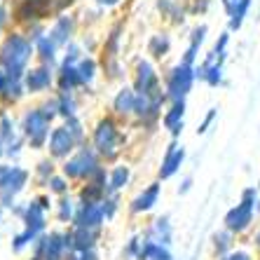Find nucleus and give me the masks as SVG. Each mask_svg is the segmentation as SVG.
<instances>
[{
  "mask_svg": "<svg viewBox=\"0 0 260 260\" xmlns=\"http://www.w3.org/2000/svg\"><path fill=\"white\" fill-rule=\"evenodd\" d=\"M36 63V45L21 28H12L0 38V73L12 80H24Z\"/></svg>",
  "mask_w": 260,
  "mask_h": 260,
  "instance_id": "1",
  "label": "nucleus"
},
{
  "mask_svg": "<svg viewBox=\"0 0 260 260\" xmlns=\"http://www.w3.org/2000/svg\"><path fill=\"white\" fill-rule=\"evenodd\" d=\"M89 143L101 155L103 162H117L120 152L127 145V132L122 129V120H117L110 113L96 117V122L89 129Z\"/></svg>",
  "mask_w": 260,
  "mask_h": 260,
  "instance_id": "2",
  "label": "nucleus"
},
{
  "mask_svg": "<svg viewBox=\"0 0 260 260\" xmlns=\"http://www.w3.org/2000/svg\"><path fill=\"white\" fill-rule=\"evenodd\" d=\"M19 129H21V136L26 141V148H30V150H47V141L52 129H54V122L45 115L38 103H33V106H26L21 110Z\"/></svg>",
  "mask_w": 260,
  "mask_h": 260,
  "instance_id": "3",
  "label": "nucleus"
},
{
  "mask_svg": "<svg viewBox=\"0 0 260 260\" xmlns=\"http://www.w3.org/2000/svg\"><path fill=\"white\" fill-rule=\"evenodd\" d=\"M101 169H103V159H101V155L91 148V143L80 145L66 162H61V174L66 176L68 181L87 183L91 176H96Z\"/></svg>",
  "mask_w": 260,
  "mask_h": 260,
  "instance_id": "4",
  "label": "nucleus"
},
{
  "mask_svg": "<svg viewBox=\"0 0 260 260\" xmlns=\"http://www.w3.org/2000/svg\"><path fill=\"white\" fill-rule=\"evenodd\" d=\"M162 82L164 94L169 101H185L188 94L192 91L194 82H197V68L178 59L162 73Z\"/></svg>",
  "mask_w": 260,
  "mask_h": 260,
  "instance_id": "5",
  "label": "nucleus"
},
{
  "mask_svg": "<svg viewBox=\"0 0 260 260\" xmlns=\"http://www.w3.org/2000/svg\"><path fill=\"white\" fill-rule=\"evenodd\" d=\"M129 85L136 89V94H159V91H164L159 66L145 54L134 56L132 68H129Z\"/></svg>",
  "mask_w": 260,
  "mask_h": 260,
  "instance_id": "6",
  "label": "nucleus"
},
{
  "mask_svg": "<svg viewBox=\"0 0 260 260\" xmlns=\"http://www.w3.org/2000/svg\"><path fill=\"white\" fill-rule=\"evenodd\" d=\"M167 103H169V99H167L164 91H159V94H139L132 122L143 132H157V127H162V115Z\"/></svg>",
  "mask_w": 260,
  "mask_h": 260,
  "instance_id": "7",
  "label": "nucleus"
},
{
  "mask_svg": "<svg viewBox=\"0 0 260 260\" xmlns=\"http://www.w3.org/2000/svg\"><path fill=\"white\" fill-rule=\"evenodd\" d=\"M30 171L19 164L0 162V204L14 206V197L28 185Z\"/></svg>",
  "mask_w": 260,
  "mask_h": 260,
  "instance_id": "8",
  "label": "nucleus"
},
{
  "mask_svg": "<svg viewBox=\"0 0 260 260\" xmlns=\"http://www.w3.org/2000/svg\"><path fill=\"white\" fill-rule=\"evenodd\" d=\"M24 87L28 96H47L56 91V68L45 63H33L24 78Z\"/></svg>",
  "mask_w": 260,
  "mask_h": 260,
  "instance_id": "9",
  "label": "nucleus"
},
{
  "mask_svg": "<svg viewBox=\"0 0 260 260\" xmlns=\"http://www.w3.org/2000/svg\"><path fill=\"white\" fill-rule=\"evenodd\" d=\"M0 143L5 148V157L17 159L26 148V141L19 129V120H14L7 108H0Z\"/></svg>",
  "mask_w": 260,
  "mask_h": 260,
  "instance_id": "10",
  "label": "nucleus"
},
{
  "mask_svg": "<svg viewBox=\"0 0 260 260\" xmlns=\"http://www.w3.org/2000/svg\"><path fill=\"white\" fill-rule=\"evenodd\" d=\"M124 36H127V19L120 17L106 28V33H103L99 61L122 59V52H124Z\"/></svg>",
  "mask_w": 260,
  "mask_h": 260,
  "instance_id": "11",
  "label": "nucleus"
},
{
  "mask_svg": "<svg viewBox=\"0 0 260 260\" xmlns=\"http://www.w3.org/2000/svg\"><path fill=\"white\" fill-rule=\"evenodd\" d=\"M80 26H82V21H80L78 14L75 12H63V14H59V17H54L52 21H49L47 33H49V38L63 49L80 38Z\"/></svg>",
  "mask_w": 260,
  "mask_h": 260,
  "instance_id": "12",
  "label": "nucleus"
},
{
  "mask_svg": "<svg viewBox=\"0 0 260 260\" xmlns=\"http://www.w3.org/2000/svg\"><path fill=\"white\" fill-rule=\"evenodd\" d=\"M78 148H80V143L75 141V136L63 124H54V129L49 134V141H47L49 157L54 159V162H66Z\"/></svg>",
  "mask_w": 260,
  "mask_h": 260,
  "instance_id": "13",
  "label": "nucleus"
},
{
  "mask_svg": "<svg viewBox=\"0 0 260 260\" xmlns=\"http://www.w3.org/2000/svg\"><path fill=\"white\" fill-rule=\"evenodd\" d=\"M136 89H134L129 82H122L115 87L113 96H110V115H115L117 120L129 122L134 120V110H136Z\"/></svg>",
  "mask_w": 260,
  "mask_h": 260,
  "instance_id": "14",
  "label": "nucleus"
},
{
  "mask_svg": "<svg viewBox=\"0 0 260 260\" xmlns=\"http://www.w3.org/2000/svg\"><path fill=\"white\" fill-rule=\"evenodd\" d=\"M253 206H255V188H246L242 194V202L228 211L225 216V228L230 232H242L251 218H253Z\"/></svg>",
  "mask_w": 260,
  "mask_h": 260,
  "instance_id": "15",
  "label": "nucleus"
},
{
  "mask_svg": "<svg viewBox=\"0 0 260 260\" xmlns=\"http://www.w3.org/2000/svg\"><path fill=\"white\" fill-rule=\"evenodd\" d=\"M152 7H155V14L162 21H167L171 28L185 26L190 17V7L185 0H152Z\"/></svg>",
  "mask_w": 260,
  "mask_h": 260,
  "instance_id": "16",
  "label": "nucleus"
},
{
  "mask_svg": "<svg viewBox=\"0 0 260 260\" xmlns=\"http://www.w3.org/2000/svg\"><path fill=\"white\" fill-rule=\"evenodd\" d=\"M171 47H174L171 33L167 28H157V30H152L150 36H148V40H145V56L152 59L155 63H162L171 54Z\"/></svg>",
  "mask_w": 260,
  "mask_h": 260,
  "instance_id": "17",
  "label": "nucleus"
},
{
  "mask_svg": "<svg viewBox=\"0 0 260 260\" xmlns=\"http://www.w3.org/2000/svg\"><path fill=\"white\" fill-rule=\"evenodd\" d=\"M185 101H169L167 103V108H164V115H162V129L169 134L171 139H178L185 127Z\"/></svg>",
  "mask_w": 260,
  "mask_h": 260,
  "instance_id": "18",
  "label": "nucleus"
},
{
  "mask_svg": "<svg viewBox=\"0 0 260 260\" xmlns=\"http://www.w3.org/2000/svg\"><path fill=\"white\" fill-rule=\"evenodd\" d=\"M183 162H185V148L178 141H171L162 155V162H159V169H157L159 181H167V178L176 176V171L183 167Z\"/></svg>",
  "mask_w": 260,
  "mask_h": 260,
  "instance_id": "19",
  "label": "nucleus"
},
{
  "mask_svg": "<svg viewBox=\"0 0 260 260\" xmlns=\"http://www.w3.org/2000/svg\"><path fill=\"white\" fill-rule=\"evenodd\" d=\"M103 220H106V213H103L101 204H80L78 213L73 218L75 228H89V230L101 228Z\"/></svg>",
  "mask_w": 260,
  "mask_h": 260,
  "instance_id": "20",
  "label": "nucleus"
},
{
  "mask_svg": "<svg viewBox=\"0 0 260 260\" xmlns=\"http://www.w3.org/2000/svg\"><path fill=\"white\" fill-rule=\"evenodd\" d=\"M206 33H209L206 24H197V26H192V28H190L188 47L183 49L181 61H185V63H190V66H197V59H200V49H202V45H204V40H206Z\"/></svg>",
  "mask_w": 260,
  "mask_h": 260,
  "instance_id": "21",
  "label": "nucleus"
},
{
  "mask_svg": "<svg viewBox=\"0 0 260 260\" xmlns=\"http://www.w3.org/2000/svg\"><path fill=\"white\" fill-rule=\"evenodd\" d=\"M78 71H80V78H82V94H91L99 75H101V63H99V59L91 54H85L82 61L78 63Z\"/></svg>",
  "mask_w": 260,
  "mask_h": 260,
  "instance_id": "22",
  "label": "nucleus"
},
{
  "mask_svg": "<svg viewBox=\"0 0 260 260\" xmlns=\"http://www.w3.org/2000/svg\"><path fill=\"white\" fill-rule=\"evenodd\" d=\"M56 91H82V78L78 66H68V63L56 66Z\"/></svg>",
  "mask_w": 260,
  "mask_h": 260,
  "instance_id": "23",
  "label": "nucleus"
},
{
  "mask_svg": "<svg viewBox=\"0 0 260 260\" xmlns=\"http://www.w3.org/2000/svg\"><path fill=\"white\" fill-rule=\"evenodd\" d=\"M61 61V47L49 38V33L36 43V63H45V66L56 68Z\"/></svg>",
  "mask_w": 260,
  "mask_h": 260,
  "instance_id": "24",
  "label": "nucleus"
},
{
  "mask_svg": "<svg viewBox=\"0 0 260 260\" xmlns=\"http://www.w3.org/2000/svg\"><path fill=\"white\" fill-rule=\"evenodd\" d=\"M159 192H162V185H159V181L150 183L148 188H143V190H141V192L132 200V211H134V213H145V211H150L152 206L157 204Z\"/></svg>",
  "mask_w": 260,
  "mask_h": 260,
  "instance_id": "25",
  "label": "nucleus"
},
{
  "mask_svg": "<svg viewBox=\"0 0 260 260\" xmlns=\"http://www.w3.org/2000/svg\"><path fill=\"white\" fill-rule=\"evenodd\" d=\"M24 223L28 230H33L36 235H40V232L45 230V223H47V211H45L43 206H40V202L38 200H30L28 204L24 206Z\"/></svg>",
  "mask_w": 260,
  "mask_h": 260,
  "instance_id": "26",
  "label": "nucleus"
},
{
  "mask_svg": "<svg viewBox=\"0 0 260 260\" xmlns=\"http://www.w3.org/2000/svg\"><path fill=\"white\" fill-rule=\"evenodd\" d=\"M94 242H96V230H89V228H75L73 232H66L68 248H75V251H89L94 248Z\"/></svg>",
  "mask_w": 260,
  "mask_h": 260,
  "instance_id": "27",
  "label": "nucleus"
},
{
  "mask_svg": "<svg viewBox=\"0 0 260 260\" xmlns=\"http://www.w3.org/2000/svg\"><path fill=\"white\" fill-rule=\"evenodd\" d=\"M101 63V75L106 82H113V85H122L127 82L129 68L122 59H113V61H99Z\"/></svg>",
  "mask_w": 260,
  "mask_h": 260,
  "instance_id": "28",
  "label": "nucleus"
},
{
  "mask_svg": "<svg viewBox=\"0 0 260 260\" xmlns=\"http://www.w3.org/2000/svg\"><path fill=\"white\" fill-rule=\"evenodd\" d=\"M132 181V169L127 164L117 162L113 169H108V192L110 194H117L120 190H124Z\"/></svg>",
  "mask_w": 260,
  "mask_h": 260,
  "instance_id": "29",
  "label": "nucleus"
},
{
  "mask_svg": "<svg viewBox=\"0 0 260 260\" xmlns=\"http://www.w3.org/2000/svg\"><path fill=\"white\" fill-rule=\"evenodd\" d=\"M59 99V120H68V117L80 115V96L78 91H56Z\"/></svg>",
  "mask_w": 260,
  "mask_h": 260,
  "instance_id": "30",
  "label": "nucleus"
},
{
  "mask_svg": "<svg viewBox=\"0 0 260 260\" xmlns=\"http://www.w3.org/2000/svg\"><path fill=\"white\" fill-rule=\"evenodd\" d=\"M139 258H141V260H174L169 251H167V248H162V244L148 242V239H145L143 246H141Z\"/></svg>",
  "mask_w": 260,
  "mask_h": 260,
  "instance_id": "31",
  "label": "nucleus"
},
{
  "mask_svg": "<svg viewBox=\"0 0 260 260\" xmlns=\"http://www.w3.org/2000/svg\"><path fill=\"white\" fill-rule=\"evenodd\" d=\"M56 174H59V171H56V162L52 157L40 159V162L36 164V169H33V178H36L40 185H47L49 178H52V176H56Z\"/></svg>",
  "mask_w": 260,
  "mask_h": 260,
  "instance_id": "32",
  "label": "nucleus"
},
{
  "mask_svg": "<svg viewBox=\"0 0 260 260\" xmlns=\"http://www.w3.org/2000/svg\"><path fill=\"white\" fill-rule=\"evenodd\" d=\"M28 3H33V5L38 7V12L43 14L45 21H52L54 17L66 12L63 5H61V0H28Z\"/></svg>",
  "mask_w": 260,
  "mask_h": 260,
  "instance_id": "33",
  "label": "nucleus"
},
{
  "mask_svg": "<svg viewBox=\"0 0 260 260\" xmlns=\"http://www.w3.org/2000/svg\"><path fill=\"white\" fill-rule=\"evenodd\" d=\"M171 239V228H169V218H157L152 223L150 232H148V242H162V244H169Z\"/></svg>",
  "mask_w": 260,
  "mask_h": 260,
  "instance_id": "34",
  "label": "nucleus"
},
{
  "mask_svg": "<svg viewBox=\"0 0 260 260\" xmlns=\"http://www.w3.org/2000/svg\"><path fill=\"white\" fill-rule=\"evenodd\" d=\"M61 124H63V127H66L68 132L75 136V141H78L80 145L89 143V134H87V127H85V122H82V117H80V115L68 117V120H63Z\"/></svg>",
  "mask_w": 260,
  "mask_h": 260,
  "instance_id": "35",
  "label": "nucleus"
},
{
  "mask_svg": "<svg viewBox=\"0 0 260 260\" xmlns=\"http://www.w3.org/2000/svg\"><path fill=\"white\" fill-rule=\"evenodd\" d=\"M78 43H80V47L85 49V54L94 56V54H99V52H101V38H99L91 28H85L82 33H80Z\"/></svg>",
  "mask_w": 260,
  "mask_h": 260,
  "instance_id": "36",
  "label": "nucleus"
},
{
  "mask_svg": "<svg viewBox=\"0 0 260 260\" xmlns=\"http://www.w3.org/2000/svg\"><path fill=\"white\" fill-rule=\"evenodd\" d=\"M248 10H251V0H242V3H239V5H237L235 10L228 14V28H230V30H239V28H242Z\"/></svg>",
  "mask_w": 260,
  "mask_h": 260,
  "instance_id": "37",
  "label": "nucleus"
},
{
  "mask_svg": "<svg viewBox=\"0 0 260 260\" xmlns=\"http://www.w3.org/2000/svg\"><path fill=\"white\" fill-rule=\"evenodd\" d=\"M78 206L75 202L71 200V197H59V202H56V216H59L61 223H71L73 218H75V213H78Z\"/></svg>",
  "mask_w": 260,
  "mask_h": 260,
  "instance_id": "38",
  "label": "nucleus"
},
{
  "mask_svg": "<svg viewBox=\"0 0 260 260\" xmlns=\"http://www.w3.org/2000/svg\"><path fill=\"white\" fill-rule=\"evenodd\" d=\"M82 56H85V49L80 47V43L75 40V43H71L68 47L61 49V61H59V63H68V66H78L80 61H82Z\"/></svg>",
  "mask_w": 260,
  "mask_h": 260,
  "instance_id": "39",
  "label": "nucleus"
},
{
  "mask_svg": "<svg viewBox=\"0 0 260 260\" xmlns=\"http://www.w3.org/2000/svg\"><path fill=\"white\" fill-rule=\"evenodd\" d=\"M68 183H71V181H68L66 176H63V174H61V171H59V174H56V176H52V178H49V183H47V185H45V188H47L52 194H59V197H66V194H68V188H71Z\"/></svg>",
  "mask_w": 260,
  "mask_h": 260,
  "instance_id": "40",
  "label": "nucleus"
},
{
  "mask_svg": "<svg viewBox=\"0 0 260 260\" xmlns=\"http://www.w3.org/2000/svg\"><path fill=\"white\" fill-rule=\"evenodd\" d=\"M38 106L43 108V113L52 122L59 120V99H56V91H54V94H47V96H43V101L38 103Z\"/></svg>",
  "mask_w": 260,
  "mask_h": 260,
  "instance_id": "41",
  "label": "nucleus"
},
{
  "mask_svg": "<svg viewBox=\"0 0 260 260\" xmlns=\"http://www.w3.org/2000/svg\"><path fill=\"white\" fill-rule=\"evenodd\" d=\"M14 28V21H12V7L7 5L5 0H0V38L10 33Z\"/></svg>",
  "mask_w": 260,
  "mask_h": 260,
  "instance_id": "42",
  "label": "nucleus"
},
{
  "mask_svg": "<svg viewBox=\"0 0 260 260\" xmlns=\"http://www.w3.org/2000/svg\"><path fill=\"white\" fill-rule=\"evenodd\" d=\"M26 33V38H28L30 43L36 45L38 40H43L45 36H47V30H49V24L47 21H38V24H30V26H26V28H21Z\"/></svg>",
  "mask_w": 260,
  "mask_h": 260,
  "instance_id": "43",
  "label": "nucleus"
},
{
  "mask_svg": "<svg viewBox=\"0 0 260 260\" xmlns=\"http://www.w3.org/2000/svg\"><path fill=\"white\" fill-rule=\"evenodd\" d=\"M188 7H190V17H202V14L209 12L211 0H188Z\"/></svg>",
  "mask_w": 260,
  "mask_h": 260,
  "instance_id": "44",
  "label": "nucleus"
},
{
  "mask_svg": "<svg viewBox=\"0 0 260 260\" xmlns=\"http://www.w3.org/2000/svg\"><path fill=\"white\" fill-rule=\"evenodd\" d=\"M36 237H38L36 232H33V230H28V228H26V230L21 232V235H17V237H14V244H12V248H14V251H21V248H24L26 244H30V242H33Z\"/></svg>",
  "mask_w": 260,
  "mask_h": 260,
  "instance_id": "45",
  "label": "nucleus"
},
{
  "mask_svg": "<svg viewBox=\"0 0 260 260\" xmlns=\"http://www.w3.org/2000/svg\"><path fill=\"white\" fill-rule=\"evenodd\" d=\"M228 45H230V30H223V33L218 36V40L213 43L211 52H216V54H228Z\"/></svg>",
  "mask_w": 260,
  "mask_h": 260,
  "instance_id": "46",
  "label": "nucleus"
},
{
  "mask_svg": "<svg viewBox=\"0 0 260 260\" xmlns=\"http://www.w3.org/2000/svg\"><path fill=\"white\" fill-rule=\"evenodd\" d=\"M216 115H218V110H216V108H211V110H209V113H206V115H204V120L200 122V127H197V134H206V132H209V127H211V124H213V120H216Z\"/></svg>",
  "mask_w": 260,
  "mask_h": 260,
  "instance_id": "47",
  "label": "nucleus"
},
{
  "mask_svg": "<svg viewBox=\"0 0 260 260\" xmlns=\"http://www.w3.org/2000/svg\"><path fill=\"white\" fill-rule=\"evenodd\" d=\"M89 3L91 5H96L99 10H103V12H108V10H117L124 0H89Z\"/></svg>",
  "mask_w": 260,
  "mask_h": 260,
  "instance_id": "48",
  "label": "nucleus"
},
{
  "mask_svg": "<svg viewBox=\"0 0 260 260\" xmlns=\"http://www.w3.org/2000/svg\"><path fill=\"white\" fill-rule=\"evenodd\" d=\"M213 239H216V248H218V251H220V253H225V251H228V246H230V235H228V232H220V235H216Z\"/></svg>",
  "mask_w": 260,
  "mask_h": 260,
  "instance_id": "49",
  "label": "nucleus"
},
{
  "mask_svg": "<svg viewBox=\"0 0 260 260\" xmlns=\"http://www.w3.org/2000/svg\"><path fill=\"white\" fill-rule=\"evenodd\" d=\"M68 260H99V255L94 248H89V251H78V253H73Z\"/></svg>",
  "mask_w": 260,
  "mask_h": 260,
  "instance_id": "50",
  "label": "nucleus"
},
{
  "mask_svg": "<svg viewBox=\"0 0 260 260\" xmlns=\"http://www.w3.org/2000/svg\"><path fill=\"white\" fill-rule=\"evenodd\" d=\"M239 3H242V0H220V5L225 7V12H228V14H230L232 10H235V7L239 5Z\"/></svg>",
  "mask_w": 260,
  "mask_h": 260,
  "instance_id": "51",
  "label": "nucleus"
},
{
  "mask_svg": "<svg viewBox=\"0 0 260 260\" xmlns=\"http://www.w3.org/2000/svg\"><path fill=\"white\" fill-rule=\"evenodd\" d=\"M38 202H40V206H43L45 211H49V209H52V202H49V197L47 194H40V197H36Z\"/></svg>",
  "mask_w": 260,
  "mask_h": 260,
  "instance_id": "52",
  "label": "nucleus"
},
{
  "mask_svg": "<svg viewBox=\"0 0 260 260\" xmlns=\"http://www.w3.org/2000/svg\"><path fill=\"white\" fill-rule=\"evenodd\" d=\"M190 188H192V178H183V183H181V188H178V192L185 194Z\"/></svg>",
  "mask_w": 260,
  "mask_h": 260,
  "instance_id": "53",
  "label": "nucleus"
},
{
  "mask_svg": "<svg viewBox=\"0 0 260 260\" xmlns=\"http://www.w3.org/2000/svg\"><path fill=\"white\" fill-rule=\"evenodd\" d=\"M78 3H80V0H61V5H63V10H66V12H71Z\"/></svg>",
  "mask_w": 260,
  "mask_h": 260,
  "instance_id": "54",
  "label": "nucleus"
},
{
  "mask_svg": "<svg viewBox=\"0 0 260 260\" xmlns=\"http://www.w3.org/2000/svg\"><path fill=\"white\" fill-rule=\"evenodd\" d=\"M225 260H251V258H248L246 253H242V251H239V253H230Z\"/></svg>",
  "mask_w": 260,
  "mask_h": 260,
  "instance_id": "55",
  "label": "nucleus"
},
{
  "mask_svg": "<svg viewBox=\"0 0 260 260\" xmlns=\"http://www.w3.org/2000/svg\"><path fill=\"white\" fill-rule=\"evenodd\" d=\"M0 157H5V148H3V143H0Z\"/></svg>",
  "mask_w": 260,
  "mask_h": 260,
  "instance_id": "56",
  "label": "nucleus"
},
{
  "mask_svg": "<svg viewBox=\"0 0 260 260\" xmlns=\"http://www.w3.org/2000/svg\"><path fill=\"white\" fill-rule=\"evenodd\" d=\"M255 244H258V246H260V232H258V235H255Z\"/></svg>",
  "mask_w": 260,
  "mask_h": 260,
  "instance_id": "57",
  "label": "nucleus"
},
{
  "mask_svg": "<svg viewBox=\"0 0 260 260\" xmlns=\"http://www.w3.org/2000/svg\"><path fill=\"white\" fill-rule=\"evenodd\" d=\"M258 211H260V202H258Z\"/></svg>",
  "mask_w": 260,
  "mask_h": 260,
  "instance_id": "58",
  "label": "nucleus"
}]
</instances>
